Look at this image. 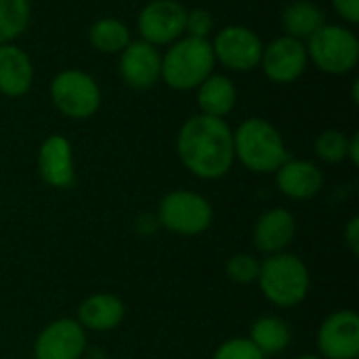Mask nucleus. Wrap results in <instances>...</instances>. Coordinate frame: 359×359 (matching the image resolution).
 <instances>
[{"instance_id":"f257e3e1","label":"nucleus","mask_w":359,"mask_h":359,"mask_svg":"<svg viewBox=\"0 0 359 359\" xmlns=\"http://www.w3.org/2000/svg\"><path fill=\"white\" fill-rule=\"evenodd\" d=\"M177 154L181 164L202 181L223 179L233 162V130L223 118L191 116L177 135Z\"/></svg>"},{"instance_id":"f03ea898","label":"nucleus","mask_w":359,"mask_h":359,"mask_svg":"<svg viewBox=\"0 0 359 359\" xmlns=\"http://www.w3.org/2000/svg\"><path fill=\"white\" fill-rule=\"evenodd\" d=\"M257 284L269 305L278 309H294L309 297L311 273L299 255L286 250L261 259Z\"/></svg>"},{"instance_id":"7ed1b4c3","label":"nucleus","mask_w":359,"mask_h":359,"mask_svg":"<svg viewBox=\"0 0 359 359\" xmlns=\"http://www.w3.org/2000/svg\"><path fill=\"white\" fill-rule=\"evenodd\" d=\"M233 156L255 175H273L290 158L280 130L263 118H248L233 130Z\"/></svg>"},{"instance_id":"20e7f679","label":"nucleus","mask_w":359,"mask_h":359,"mask_svg":"<svg viewBox=\"0 0 359 359\" xmlns=\"http://www.w3.org/2000/svg\"><path fill=\"white\" fill-rule=\"evenodd\" d=\"M215 63L210 40L181 36L162 57L160 78L175 90H194L212 74Z\"/></svg>"},{"instance_id":"39448f33","label":"nucleus","mask_w":359,"mask_h":359,"mask_svg":"<svg viewBox=\"0 0 359 359\" xmlns=\"http://www.w3.org/2000/svg\"><path fill=\"white\" fill-rule=\"evenodd\" d=\"M160 229L181 238H198L212 227L215 208L210 200L191 189L168 191L156 210Z\"/></svg>"},{"instance_id":"423d86ee","label":"nucleus","mask_w":359,"mask_h":359,"mask_svg":"<svg viewBox=\"0 0 359 359\" xmlns=\"http://www.w3.org/2000/svg\"><path fill=\"white\" fill-rule=\"evenodd\" d=\"M307 57L326 74L341 76L355 69L359 61L358 36L343 25L324 23L313 36L307 38Z\"/></svg>"},{"instance_id":"0eeeda50","label":"nucleus","mask_w":359,"mask_h":359,"mask_svg":"<svg viewBox=\"0 0 359 359\" xmlns=\"http://www.w3.org/2000/svg\"><path fill=\"white\" fill-rule=\"evenodd\" d=\"M53 105L72 120H86L101 105V88L97 80L80 69H63L50 80Z\"/></svg>"},{"instance_id":"6e6552de","label":"nucleus","mask_w":359,"mask_h":359,"mask_svg":"<svg viewBox=\"0 0 359 359\" xmlns=\"http://www.w3.org/2000/svg\"><path fill=\"white\" fill-rule=\"evenodd\" d=\"M316 347L322 359L359 358V316L353 309L328 313L316 332Z\"/></svg>"},{"instance_id":"1a4fd4ad","label":"nucleus","mask_w":359,"mask_h":359,"mask_svg":"<svg viewBox=\"0 0 359 359\" xmlns=\"http://www.w3.org/2000/svg\"><path fill=\"white\" fill-rule=\"evenodd\" d=\"M88 347V332L76 318H57L48 322L34 339V359H82Z\"/></svg>"},{"instance_id":"9d476101","label":"nucleus","mask_w":359,"mask_h":359,"mask_svg":"<svg viewBox=\"0 0 359 359\" xmlns=\"http://www.w3.org/2000/svg\"><path fill=\"white\" fill-rule=\"evenodd\" d=\"M187 8L177 0H151L147 2L137 19L141 40L162 46L172 44L185 34Z\"/></svg>"},{"instance_id":"9b49d317","label":"nucleus","mask_w":359,"mask_h":359,"mask_svg":"<svg viewBox=\"0 0 359 359\" xmlns=\"http://www.w3.org/2000/svg\"><path fill=\"white\" fill-rule=\"evenodd\" d=\"M212 44L215 61L236 72H250L261 63L263 42L257 32L244 25H227L217 32Z\"/></svg>"},{"instance_id":"f8f14e48","label":"nucleus","mask_w":359,"mask_h":359,"mask_svg":"<svg viewBox=\"0 0 359 359\" xmlns=\"http://www.w3.org/2000/svg\"><path fill=\"white\" fill-rule=\"evenodd\" d=\"M307 46L303 40L292 36H280L267 46H263L261 67L265 76L276 84H290L303 76L307 67Z\"/></svg>"},{"instance_id":"ddd939ff","label":"nucleus","mask_w":359,"mask_h":359,"mask_svg":"<svg viewBox=\"0 0 359 359\" xmlns=\"http://www.w3.org/2000/svg\"><path fill=\"white\" fill-rule=\"evenodd\" d=\"M38 175L53 189H69L76 183L74 149L67 137L48 135L38 149Z\"/></svg>"},{"instance_id":"4468645a","label":"nucleus","mask_w":359,"mask_h":359,"mask_svg":"<svg viewBox=\"0 0 359 359\" xmlns=\"http://www.w3.org/2000/svg\"><path fill=\"white\" fill-rule=\"evenodd\" d=\"M297 236V217L288 208H267L261 212L252 227V244L263 255L286 252Z\"/></svg>"},{"instance_id":"2eb2a0df","label":"nucleus","mask_w":359,"mask_h":359,"mask_svg":"<svg viewBox=\"0 0 359 359\" xmlns=\"http://www.w3.org/2000/svg\"><path fill=\"white\" fill-rule=\"evenodd\" d=\"M276 185L288 200L307 202L324 189V172L316 162L288 158L276 172Z\"/></svg>"},{"instance_id":"dca6fc26","label":"nucleus","mask_w":359,"mask_h":359,"mask_svg":"<svg viewBox=\"0 0 359 359\" xmlns=\"http://www.w3.org/2000/svg\"><path fill=\"white\" fill-rule=\"evenodd\" d=\"M160 67L162 55L158 53V46L145 40H130V44L120 53V76L137 90L151 88L160 80Z\"/></svg>"},{"instance_id":"f3484780","label":"nucleus","mask_w":359,"mask_h":359,"mask_svg":"<svg viewBox=\"0 0 359 359\" xmlns=\"http://www.w3.org/2000/svg\"><path fill=\"white\" fill-rule=\"evenodd\" d=\"M126 318L124 301L114 292H93L76 309V320L86 332H111Z\"/></svg>"},{"instance_id":"a211bd4d","label":"nucleus","mask_w":359,"mask_h":359,"mask_svg":"<svg viewBox=\"0 0 359 359\" xmlns=\"http://www.w3.org/2000/svg\"><path fill=\"white\" fill-rule=\"evenodd\" d=\"M34 82V65L29 55L15 42L0 44V95L8 99L29 93Z\"/></svg>"},{"instance_id":"6ab92c4d","label":"nucleus","mask_w":359,"mask_h":359,"mask_svg":"<svg viewBox=\"0 0 359 359\" xmlns=\"http://www.w3.org/2000/svg\"><path fill=\"white\" fill-rule=\"evenodd\" d=\"M248 341L269 359L273 355H282L290 347L292 330L284 318H280L276 313H267L252 322Z\"/></svg>"},{"instance_id":"aec40b11","label":"nucleus","mask_w":359,"mask_h":359,"mask_svg":"<svg viewBox=\"0 0 359 359\" xmlns=\"http://www.w3.org/2000/svg\"><path fill=\"white\" fill-rule=\"evenodd\" d=\"M238 101V90L236 84L227 76L210 74L200 86H198V107L200 114L212 116V118H223L231 114Z\"/></svg>"},{"instance_id":"412c9836","label":"nucleus","mask_w":359,"mask_h":359,"mask_svg":"<svg viewBox=\"0 0 359 359\" xmlns=\"http://www.w3.org/2000/svg\"><path fill=\"white\" fill-rule=\"evenodd\" d=\"M282 23H284L286 36H292L297 40H307L326 23V19L318 4L309 0H297L286 6L282 15Z\"/></svg>"},{"instance_id":"4be33fe9","label":"nucleus","mask_w":359,"mask_h":359,"mask_svg":"<svg viewBox=\"0 0 359 359\" xmlns=\"http://www.w3.org/2000/svg\"><path fill=\"white\" fill-rule=\"evenodd\" d=\"M88 40L99 53L116 55V53H122L130 44V29L120 19L103 17L90 25Z\"/></svg>"},{"instance_id":"5701e85b","label":"nucleus","mask_w":359,"mask_h":359,"mask_svg":"<svg viewBox=\"0 0 359 359\" xmlns=\"http://www.w3.org/2000/svg\"><path fill=\"white\" fill-rule=\"evenodd\" d=\"M29 0H0V44L17 40L29 25Z\"/></svg>"},{"instance_id":"b1692460","label":"nucleus","mask_w":359,"mask_h":359,"mask_svg":"<svg viewBox=\"0 0 359 359\" xmlns=\"http://www.w3.org/2000/svg\"><path fill=\"white\" fill-rule=\"evenodd\" d=\"M349 137L341 130H324L316 139V156L324 164H341L347 160Z\"/></svg>"},{"instance_id":"393cba45","label":"nucleus","mask_w":359,"mask_h":359,"mask_svg":"<svg viewBox=\"0 0 359 359\" xmlns=\"http://www.w3.org/2000/svg\"><path fill=\"white\" fill-rule=\"evenodd\" d=\"M261 269V259L252 252H236L227 259L225 263V273L233 284L240 286H250L257 284Z\"/></svg>"},{"instance_id":"a878e982","label":"nucleus","mask_w":359,"mask_h":359,"mask_svg":"<svg viewBox=\"0 0 359 359\" xmlns=\"http://www.w3.org/2000/svg\"><path fill=\"white\" fill-rule=\"evenodd\" d=\"M212 359H267L250 341L248 337H233L223 341L215 353Z\"/></svg>"},{"instance_id":"bb28decb","label":"nucleus","mask_w":359,"mask_h":359,"mask_svg":"<svg viewBox=\"0 0 359 359\" xmlns=\"http://www.w3.org/2000/svg\"><path fill=\"white\" fill-rule=\"evenodd\" d=\"M212 32V15L206 8H194L187 11V19H185V34L191 38H206Z\"/></svg>"},{"instance_id":"cd10ccee","label":"nucleus","mask_w":359,"mask_h":359,"mask_svg":"<svg viewBox=\"0 0 359 359\" xmlns=\"http://www.w3.org/2000/svg\"><path fill=\"white\" fill-rule=\"evenodd\" d=\"M158 229H160V223H158L156 212H143V215H139L137 221H135V231H137V236H141V238H149V236H154Z\"/></svg>"},{"instance_id":"c85d7f7f","label":"nucleus","mask_w":359,"mask_h":359,"mask_svg":"<svg viewBox=\"0 0 359 359\" xmlns=\"http://www.w3.org/2000/svg\"><path fill=\"white\" fill-rule=\"evenodd\" d=\"M343 240L347 244V248L351 250L353 257L359 255V217H351L347 223H345V229H343Z\"/></svg>"},{"instance_id":"c756f323","label":"nucleus","mask_w":359,"mask_h":359,"mask_svg":"<svg viewBox=\"0 0 359 359\" xmlns=\"http://www.w3.org/2000/svg\"><path fill=\"white\" fill-rule=\"evenodd\" d=\"M332 6L347 23H359V0H332Z\"/></svg>"},{"instance_id":"7c9ffc66","label":"nucleus","mask_w":359,"mask_h":359,"mask_svg":"<svg viewBox=\"0 0 359 359\" xmlns=\"http://www.w3.org/2000/svg\"><path fill=\"white\" fill-rule=\"evenodd\" d=\"M347 160L353 164V166H358L359 164V135H351L349 137V147H347Z\"/></svg>"},{"instance_id":"2f4dec72","label":"nucleus","mask_w":359,"mask_h":359,"mask_svg":"<svg viewBox=\"0 0 359 359\" xmlns=\"http://www.w3.org/2000/svg\"><path fill=\"white\" fill-rule=\"evenodd\" d=\"M82 359H107V353L101 347H86Z\"/></svg>"},{"instance_id":"473e14b6","label":"nucleus","mask_w":359,"mask_h":359,"mask_svg":"<svg viewBox=\"0 0 359 359\" xmlns=\"http://www.w3.org/2000/svg\"><path fill=\"white\" fill-rule=\"evenodd\" d=\"M294 359H322L318 353H303V355H299V358Z\"/></svg>"}]
</instances>
